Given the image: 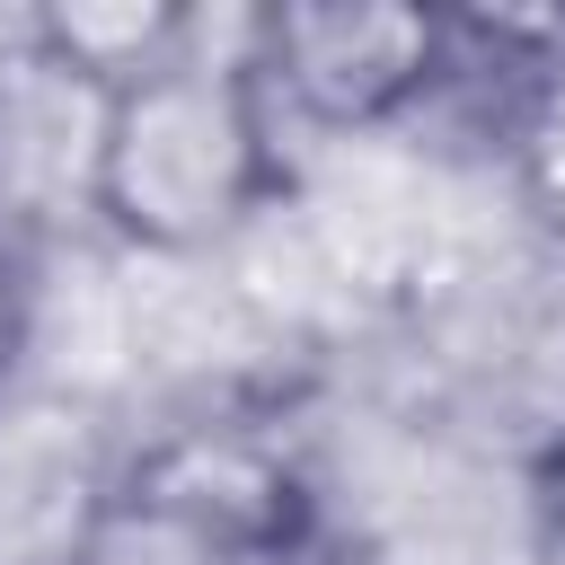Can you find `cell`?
Listing matches in <instances>:
<instances>
[{
    "label": "cell",
    "instance_id": "cell-7",
    "mask_svg": "<svg viewBox=\"0 0 565 565\" xmlns=\"http://www.w3.org/2000/svg\"><path fill=\"white\" fill-rule=\"evenodd\" d=\"M26 327H35V265H26V238H18L9 212H0V380L18 371Z\"/></svg>",
    "mask_w": 565,
    "mask_h": 565
},
{
    "label": "cell",
    "instance_id": "cell-4",
    "mask_svg": "<svg viewBox=\"0 0 565 565\" xmlns=\"http://www.w3.org/2000/svg\"><path fill=\"white\" fill-rule=\"evenodd\" d=\"M203 35L212 26L185 0H35L18 18L26 62L53 88H79V106L124 97V88L177 71L185 53H203Z\"/></svg>",
    "mask_w": 565,
    "mask_h": 565
},
{
    "label": "cell",
    "instance_id": "cell-9",
    "mask_svg": "<svg viewBox=\"0 0 565 565\" xmlns=\"http://www.w3.org/2000/svg\"><path fill=\"white\" fill-rule=\"evenodd\" d=\"M256 565H327V556H318V539H309V547H282V556H256Z\"/></svg>",
    "mask_w": 565,
    "mask_h": 565
},
{
    "label": "cell",
    "instance_id": "cell-5",
    "mask_svg": "<svg viewBox=\"0 0 565 565\" xmlns=\"http://www.w3.org/2000/svg\"><path fill=\"white\" fill-rule=\"evenodd\" d=\"M62 565H238V556H230V547H212L194 521H177L168 503L132 494V486L115 477V486L79 512V530H71Z\"/></svg>",
    "mask_w": 565,
    "mask_h": 565
},
{
    "label": "cell",
    "instance_id": "cell-1",
    "mask_svg": "<svg viewBox=\"0 0 565 565\" xmlns=\"http://www.w3.org/2000/svg\"><path fill=\"white\" fill-rule=\"evenodd\" d=\"M282 194V124L265 88L230 53H185L177 71L97 97L88 150H79V203L88 221L159 265H194L238 247Z\"/></svg>",
    "mask_w": 565,
    "mask_h": 565
},
{
    "label": "cell",
    "instance_id": "cell-2",
    "mask_svg": "<svg viewBox=\"0 0 565 565\" xmlns=\"http://www.w3.org/2000/svg\"><path fill=\"white\" fill-rule=\"evenodd\" d=\"M238 62L282 132H388L468 71V26L415 0H265L238 18Z\"/></svg>",
    "mask_w": 565,
    "mask_h": 565
},
{
    "label": "cell",
    "instance_id": "cell-6",
    "mask_svg": "<svg viewBox=\"0 0 565 565\" xmlns=\"http://www.w3.org/2000/svg\"><path fill=\"white\" fill-rule=\"evenodd\" d=\"M503 168H512V203H521L547 238H565V35H556V53H547V62L521 79V97H512Z\"/></svg>",
    "mask_w": 565,
    "mask_h": 565
},
{
    "label": "cell",
    "instance_id": "cell-3",
    "mask_svg": "<svg viewBox=\"0 0 565 565\" xmlns=\"http://www.w3.org/2000/svg\"><path fill=\"white\" fill-rule=\"evenodd\" d=\"M124 486L150 494V503H168L177 521H194L238 565L318 539L309 530V486H300L291 450L274 433H256V424H177V433H159L124 468Z\"/></svg>",
    "mask_w": 565,
    "mask_h": 565
},
{
    "label": "cell",
    "instance_id": "cell-8",
    "mask_svg": "<svg viewBox=\"0 0 565 565\" xmlns=\"http://www.w3.org/2000/svg\"><path fill=\"white\" fill-rule=\"evenodd\" d=\"M530 565H565V441H556V459L539 468V494H530Z\"/></svg>",
    "mask_w": 565,
    "mask_h": 565
}]
</instances>
